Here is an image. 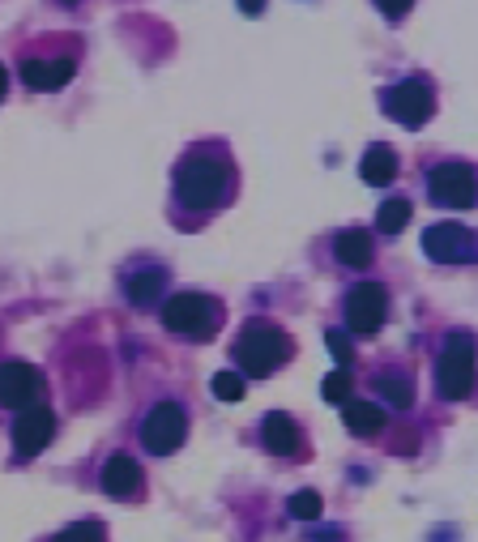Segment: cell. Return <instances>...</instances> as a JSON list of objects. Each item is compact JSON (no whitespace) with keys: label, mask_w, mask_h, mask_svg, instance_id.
I'll return each mask as SVG.
<instances>
[{"label":"cell","mask_w":478,"mask_h":542,"mask_svg":"<svg viewBox=\"0 0 478 542\" xmlns=\"http://www.w3.org/2000/svg\"><path fill=\"white\" fill-rule=\"evenodd\" d=\"M231 355L248 376H269L278 363L291 359V338H286L282 329H274V325H248L235 338Z\"/></svg>","instance_id":"7a4b0ae2"},{"label":"cell","mask_w":478,"mask_h":542,"mask_svg":"<svg viewBox=\"0 0 478 542\" xmlns=\"http://www.w3.org/2000/svg\"><path fill=\"white\" fill-rule=\"evenodd\" d=\"M184 436H188V414H184V406H175V402L154 406L146 414V423H141V444H146L150 453H158V457H167V453L180 449Z\"/></svg>","instance_id":"8992f818"},{"label":"cell","mask_w":478,"mask_h":542,"mask_svg":"<svg viewBox=\"0 0 478 542\" xmlns=\"http://www.w3.org/2000/svg\"><path fill=\"white\" fill-rule=\"evenodd\" d=\"M385 111H389V120L402 124V129H423L436 111V99L423 82L410 77V82H397V86L385 90Z\"/></svg>","instance_id":"ba28073f"},{"label":"cell","mask_w":478,"mask_h":542,"mask_svg":"<svg viewBox=\"0 0 478 542\" xmlns=\"http://www.w3.org/2000/svg\"><path fill=\"white\" fill-rule=\"evenodd\" d=\"M410 210H414L410 201L393 197V201H385V205H380V214H376V227L385 231V235H397V231H402L406 222H410Z\"/></svg>","instance_id":"ffe728a7"},{"label":"cell","mask_w":478,"mask_h":542,"mask_svg":"<svg viewBox=\"0 0 478 542\" xmlns=\"http://www.w3.org/2000/svg\"><path fill=\"white\" fill-rule=\"evenodd\" d=\"M427 188H432V201L444 210H470L478 197V180L466 163H440L427 175Z\"/></svg>","instance_id":"52a82bcc"},{"label":"cell","mask_w":478,"mask_h":542,"mask_svg":"<svg viewBox=\"0 0 478 542\" xmlns=\"http://www.w3.org/2000/svg\"><path fill=\"white\" fill-rule=\"evenodd\" d=\"M103 491L116 500H129L141 491V466L133 457H111L103 466Z\"/></svg>","instance_id":"7c38bea8"},{"label":"cell","mask_w":478,"mask_h":542,"mask_svg":"<svg viewBox=\"0 0 478 542\" xmlns=\"http://www.w3.org/2000/svg\"><path fill=\"white\" fill-rule=\"evenodd\" d=\"M376 389L385 393V397H389V406H397V410H410V402H414V380H410L406 372H397V368L380 372Z\"/></svg>","instance_id":"d6986e66"},{"label":"cell","mask_w":478,"mask_h":542,"mask_svg":"<svg viewBox=\"0 0 478 542\" xmlns=\"http://www.w3.org/2000/svg\"><path fill=\"white\" fill-rule=\"evenodd\" d=\"M163 325L171 333H184V338H214L222 325V304L201 291L171 295L163 304Z\"/></svg>","instance_id":"3957f363"},{"label":"cell","mask_w":478,"mask_h":542,"mask_svg":"<svg viewBox=\"0 0 478 542\" xmlns=\"http://www.w3.org/2000/svg\"><path fill=\"white\" fill-rule=\"evenodd\" d=\"M470 385H474V338L470 333H453L436 363V389L440 397L457 402V397L470 393Z\"/></svg>","instance_id":"277c9868"},{"label":"cell","mask_w":478,"mask_h":542,"mask_svg":"<svg viewBox=\"0 0 478 542\" xmlns=\"http://www.w3.org/2000/svg\"><path fill=\"white\" fill-rule=\"evenodd\" d=\"M385 316H389V295H385V286L359 282L355 291L346 295V325L355 329V333H376L380 325H385Z\"/></svg>","instance_id":"30bf717a"},{"label":"cell","mask_w":478,"mask_h":542,"mask_svg":"<svg viewBox=\"0 0 478 542\" xmlns=\"http://www.w3.org/2000/svg\"><path fill=\"white\" fill-rule=\"evenodd\" d=\"M423 252L436 265H474L478 261V239L461 222H436L423 231Z\"/></svg>","instance_id":"5b68a950"},{"label":"cell","mask_w":478,"mask_h":542,"mask_svg":"<svg viewBox=\"0 0 478 542\" xmlns=\"http://www.w3.org/2000/svg\"><path fill=\"white\" fill-rule=\"evenodd\" d=\"M286 508H291V517H295V521H316L325 504H321V496H316V491H295Z\"/></svg>","instance_id":"44dd1931"},{"label":"cell","mask_w":478,"mask_h":542,"mask_svg":"<svg viewBox=\"0 0 478 542\" xmlns=\"http://www.w3.org/2000/svg\"><path fill=\"white\" fill-rule=\"evenodd\" d=\"M210 389H214L218 402H239V397H244V380H239L235 372H218L210 380Z\"/></svg>","instance_id":"603a6c76"},{"label":"cell","mask_w":478,"mask_h":542,"mask_svg":"<svg viewBox=\"0 0 478 542\" xmlns=\"http://www.w3.org/2000/svg\"><path fill=\"white\" fill-rule=\"evenodd\" d=\"M5 86H9V73H5V65H0V99H5Z\"/></svg>","instance_id":"83f0119b"},{"label":"cell","mask_w":478,"mask_h":542,"mask_svg":"<svg viewBox=\"0 0 478 542\" xmlns=\"http://www.w3.org/2000/svg\"><path fill=\"white\" fill-rule=\"evenodd\" d=\"M43 402V376L22 359L0 363V406L5 410H30Z\"/></svg>","instance_id":"9c48e42d"},{"label":"cell","mask_w":478,"mask_h":542,"mask_svg":"<svg viewBox=\"0 0 478 542\" xmlns=\"http://www.w3.org/2000/svg\"><path fill=\"white\" fill-rule=\"evenodd\" d=\"M342 419L355 436H376L380 427H385V414H380V406H372V402H346Z\"/></svg>","instance_id":"e0dca14e"},{"label":"cell","mask_w":478,"mask_h":542,"mask_svg":"<svg viewBox=\"0 0 478 542\" xmlns=\"http://www.w3.org/2000/svg\"><path fill=\"white\" fill-rule=\"evenodd\" d=\"M163 269H141V274H133V278H124V291H129V299L137 308H146V304H154L158 299V291H163Z\"/></svg>","instance_id":"ac0fdd59"},{"label":"cell","mask_w":478,"mask_h":542,"mask_svg":"<svg viewBox=\"0 0 478 542\" xmlns=\"http://www.w3.org/2000/svg\"><path fill=\"white\" fill-rule=\"evenodd\" d=\"M372 235L368 231H359V227H350V231H338V239H333V257H338L342 265L350 269H368L372 265Z\"/></svg>","instance_id":"5bb4252c"},{"label":"cell","mask_w":478,"mask_h":542,"mask_svg":"<svg viewBox=\"0 0 478 542\" xmlns=\"http://www.w3.org/2000/svg\"><path fill=\"white\" fill-rule=\"evenodd\" d=\"M56 436V419H52V410L47 406H30L18 414V423H13V444H18V453L22 457H35L43 453L47 444H52Z\"/></svg>","instance_id":"8fae6325"},{"label":"cell","mask_w":478,"mask_h":542,"mask_svg":"<svg viewBox=\"0 0 478 542\" xmlns=\"http://www.w3.org/2000/svg\"><path fill=\"white\" fill-rule=\"evenodd\" d=\"M52 542H103V525L99 521H77L69 530H60Z\"/></svg>","instance_id":"7402d4cb"},{"label":"cell","mask_w":478,"mask_h":542,"mask_svg":"<svg viewBox=\"0 0 478 542\" xmlns=\"http://www.w3.org/2000/svg\"><path fill=\"white\" fill-rule=\"evenodd\" d=\"M376 5H380V13H385V18H406V13H410V5H414V0H376Z\"/></svg>","instance_id":"484cf974"},{"label":"cell","mask_w":478,"mask_h":542,"mask_svg":"<svg viewBox=\"0 0 478 542\" xmlns=\"http://www.w3.org/2000/svg\"><path fill=\"white\" fill-rule=\"evenodd\" d=\"M73 77V60H26L22 65V82L30 90H60Z\"/></svg>","instance_id":"4fadbf2b"},{"label":"cell","mask_w":478,"mask_h":542,"mask_svg":"<svg viewBox=\"0 0 478 542\" xmlns=\"http://www.w3.org/2000/svg\"><path fill=\"white\" fill-rule=\"evenodd\" d=\"M227 184H231L227 167H222L218 158H205V154L188 158V163L175 171V193H180L188 210H214V205L227 197Z\"/></svg>","instance_id":"6da1fadb"},{"label":"cell","mask_w":478,"mask_h":542,"mask_svg":"<svg viewBox=\"0 0 478 542\" xmlns=\"http://www.w3.org/2000/svg\"><path fill=\"white\" fill-rule=\"evenodd\" d=\"M359 171H363V180H368L372 188H385V184H393V175H397V158L385 146H372L368 154H363Z\"/></svg>","instance_id":"2e32d148"},{"label":"cell","mask_w":478,"mask_h":542,"mask_svg":"<svg viewBox=\"0 0 478 542\" xmlns=\"http://www.w3.org/2000/svg\"><path fill=\"white\" fill-rule=\"evenodd\" d=\"M325 342H329V355H333V359H338V363H342V368H346V363H350V359H355V350H350V342L342 338V333H338V329H329V338H325Z\"/></svg>","instance_id":"d4e9b609"},{"label":"cell","mask_w":478,"mask_h":542,"mask_svg":"<svg viewBox=\"0 0 478 542\" xmlns=\"http://www.w3.org/2000/svg\"><path fill=\"white\" fill-rule=\"evenodd\" d=\"M261 440H265V449L269 453H278V457H291L299 449V427L286 419V414H265V423H261Z\"/></svg>","instance_id":"9a60e30c"},{"label":"cell","mask_w":478,"mask_h":542,"mask_svg":"<svg viewBox=\"0 0 478 542\" xmlns=\"http://www.w3.org/2000/svg\"><path fill=\"white\" fill-rule=\"evenodd\" d=\"M239 9H244V13H248V18H257V13L265 9V0H239Z\"/></svg>","instance_id":"4316f807"},{"label":"cell","mask_w":478,"mask_h":542,"mask_svg":"<svg viewBox=\"0 0 478 542\" xmlns=\"http://www.w3.org/2000/svg\"><path fill=\"white\" fill-rule=\"evenodd\" d=\"M321 393H325V402H333V406L346 402V397H350V376H346V368H342V372H329L325 385H321Z\"/></svg>","instance_id":"cb8c5ba5"}]
</instances>
